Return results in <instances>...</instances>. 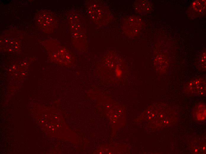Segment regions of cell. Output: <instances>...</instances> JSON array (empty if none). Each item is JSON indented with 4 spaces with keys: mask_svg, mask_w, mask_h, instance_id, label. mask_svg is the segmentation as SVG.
<instances>
[{
    "mask_svg": "<svg viewBox=\"0 0 206 154\" xmlns=\"http://www.w3.org/2000/svg\"><path fill=\"white\" fill-rule=\"evenodd\" d=\"M184 91L189 95L203 96L206 93V80L202 77H197L187 83Z\"/></svg>",
    "mask_w": 206,
    "mask_h": 154,
    "instance_id": "6da1fadb",
    "label": "cell"
},
{
    "mask_svg": "<svg viewBox=\"0 0 206 154\" xmlns=\"http://www.w3.org/2000/svg\"><path fill=\"white\" fill-rule=\"evenodd\" d=\"M140 17L131 16L124 21L123 29L125 33L130 37H134L139 33L142 27V23Z\"/></svg>",
    "mask_w": 206,
    "mask_h": 154,
    "instance_id": "7a4b0ae2",
    "label": "cell"
},
{
    "mask_svg": "<svg viewBox=\"0 0 206 154\" xmlns=\"http://www.w3.org/2000/svg\"><path fill=\"white\" fill-rule=\"evenodd\" d=\"M206 13V0L193 1L187 11V15L191 18L202 16Z\"/></svg>",
    "mask_w": 206,
    "mask_h": 154,
    "instance_id": "3957f363",
    "label": "cell"
},
{
    "mask_svg": "<svg viewBox=\"0 0 206 154\" xmlns=\"http://www.w3.org/2000/svg\"><path fill=\"white\" fill-rule=\"evenodd\" d=\"M38 25L44 30H50L55 23L54 17L48 12H43L38 15Z\"/></svg>",
    "mask_w": 206,
    "mask_h": 154,
    "instance_id": "277c9868",
    "label": "cell"
},
{
    "mask_svg": "<svg viewBox=\"0 0 206 154\" xmlns=\"http://www.w3.org/2000/svg\"><path fill=\"white\" fill-rule=\"evenodd\" d=\"M194 118L197 121H203L206 119V105L204 103H200L195 106L192 110Z\"/></svg>",
    "mask_w": 206,
    "mask_h": 154,
    "instance_id": "5b68a950",
    "label": "cell"
},
{
    "mask_svg": "<svg viewBox=\"0 0 206 154\" xmlns=\"http://www.w3.org/2000/svg\"><path fill=\"white\" fill-rule=\"evenodd\" d=\"M152 7V3L147 0L137 1L135 5L136 11L141 14H146L150 12Z\"/></svg>",
    "mask_w": 206,
    "mask_h": 154,
    "instance_id": "8992f818",
    "label": "cell"
},
{
    "mask_svg": "<svg viewBox=\"0 0 206 154\" xmlns=\"http://www.w3.org/2000/svg\"><path fill=\"white\" fill-rule=\"evenodd\" d=\"M197 68L199 70L205 71L206 69V52H202L196 62Z\"/></svg>",
    "mask_w": 206,
    "mask_h": 154,
    "instance_id": "52a82bcc",
    "label": "cell"
}]
</instances>
